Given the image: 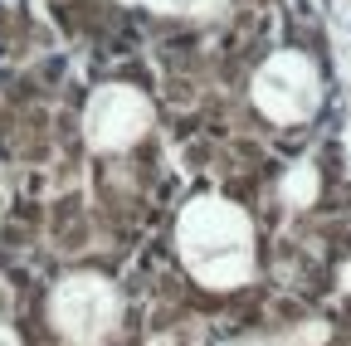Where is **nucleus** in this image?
Masks as SVG:
<instances>
[{"mask_svg":"<svg viewBox=\"0 0 351 346\" xmlns=\"http://www.w3.org/2000/svg\"><path fill=\"white\" fill-rule=\"evenodd\" d=\"M127 5H142L152 15H176V20H210L225 10V0H127Z\"/></svg>","mask_w":351,"mask_h":346,"instance_id":"423d86ee","label":"nucleus"},{"mask_svg":"<svg viewBox=\"0 0 351 346\" xmlns=\"http://www.w3.org/2000/svg\"><path fill=\"white\" fill-rule=\"evenodd\" d=\"M176 254L200 288L234 293L254 278L258 264L254 220L225 195H195L176 214Z\"/></svg>","mask_w":351,"mask_h":346,"instance_id":"f257e3e1","label":"nucleus"},{"mask_svg":"<svg viewBox=\"0 0 351 346\" xmlns=\"http://www.w3.org/2000/svg\"><path fill=\"white\" fill-rule=\"evenodd\" d=\"M341 288H346V293H351V264H346V269H341Z\"/></svg>","mask_w":351,"mask_h":346,"instance_id":"6e6552de","label":"nucleus"},{"mask_svg":"<svg viewBox=\"0 0 351 346\" xmlns=\"http://www.w3.org/2000/svg\"><path fill=\"white\" fill-rule=\"evenodd\" d=\"M0 346H20V336H15V332H10L5 322H0Z\"/></svg>","mask_w":351,"mask_h":346,"instance_id":"0eeeda50","label":"nucleus"},{"mask_svg":"<svg viewBox=\"0 0 351 346\" xmlns=\"http://www.w3.org/2000/svg\"><path fill=\"white\" fill-rule=\"evenodd\" d=\"M152 98L132 83H103L83 108V142L93 151H127L152 132Z\"/></svg>","mask_w":351,"mask_h":346,"instance_id":"20e7f679","label":"nucleus"},{"mask_svg":"<svg viewBox=\"0 0 351 346\" xmlns=\"http://www.w3.org/2000/svg\"><path fill=\"white\" fill-rule=\"evenodd\" d=\"M317 190H322V181H317V166H307V161H298L288 176H283V186H278V195H283V205H293V210H307L317 200Z\"/></svg>","mask_w":351,"mask_h":346,"instance_id":"39448f33","label":"nucleus"},{"mask_svg":"<svg viewBox=\"0 0 351 346\" xmlns=\"http://www.w3.org/2000/svg\"><path fill=\"white\" fill-rule=\"evenodd\" d=\"M249 98L269 122L298 127L322 108V73L302 49H278L258 64V73L249 83Z\"/></svg>","mask_w":351,"mask_h":346,"instance_id":"7ed1b4c3","label":"nucleus"},{"mask_svg":"<svg viewBox=\"0 0 351 346\" xmlns=\"http://www.w3.org/2000/svg\"><path fill=\"white\" fill-rule=\"evenodd\" d=\"M122 317V293L103 273H69L49 293V327L69 346H103Z\"/></svg>","mask_w":351,"mask_h":346,"instance_id":"f03ea898","label":"nucleus"}]
</instances>
